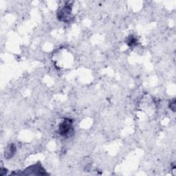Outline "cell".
Masks as SVG:
<instances>
[{
	"mask_svg": "<svg viewBox=\"0 0 176 176\" xmlns=\"http://www.w3.org/2000/svg\"><path fill=\"white\" fill-rule=\"evenodd\" d=\"M73 131V121L70 118H65L59 127V134L62 136H68Z\"/></svg>",
	"mask_w": 176,
	"mask_h": 176,
	"instance_id": "cell-1",
	"label": "cell"
},
{
	"mask_svg": "<svg viewBox=\"0 0 176 176\" xmlns=\"http://www.w3.org/2000/svg\"><path fill=\"white\" fill-rule=\"evenodd\" d=\"M72 12V7L70 4H66L60 9L57 13V18L59 21L66 22L68 20Z\"/></svg>",
	"mask_w": 176,
	"mask_h": 176,
	"instance_id": "cell-2",
	"label": "cell"
},
{
	"mask_svg": "<svg viewBox=\"0 0 176 176\" xmlns=\"http://www.w3.org/2000/svg\"><path fill=\"white\" fill-rule=\"evenodd\" d=\"M16 152V147L15 145L11 144V145H9L8 147H6V149L5 150V157L6 158H11L14 155H15Z\"/></svg>",
	"mask_w": 176,
	"mask_h": 176,
	"instance_id": "cell-3",
	"label": "cell"
},
{
	"mask_svg": "<svg viewBox=\"0 0 176 176\" xmlns=\"http://www.w3.org/2000/svg\"><path fill=\"white\" fill-rule=\"evenodd\" d=\"M136 38H135L133 36H129L127 38V45H129V46H133V45L136 44Z\"/></svg>",
	"mask_w": 176,
	"mask_h": 176,
	"instance_id": "cell-4",
	"label": "cell"
},
{
	"mask_svg": "<svg viewBox=\"0 0 176 176\" xmlns=\"http://www.w3.org/2000/svg\"><path fill=\"white\" fill-rule=\"evenodd\" d=\"M169 108L173 111H175V98H173V99L169 103Z\"/></svg>",
	"mask_w": 176,
	"mask_h": 176,
	"instance_id": "cell-5",
	"label": "cell"
}]
</instances>
